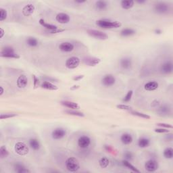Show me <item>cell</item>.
<instances>
[{"instance_id": "6da1fadb", "label": "cell", "mask_w": 173, "mask_h": 173, "mask_svg": "<svg viewBox=\"0 0 173 173\" xmlns=\"http://www.w3.org/2000/svg\"><path fill=\"white\" fill-rule=\"evenodd\" d=\"M96 25L102 29H118L122 24L118 21H112L108 19H101L97 20Z\"/></svg>"}, {"instance_id": "7a4b0ae2", "label": "cell", "mask_w": 173, "mask_h": 173, "mask_svg": "<svg viewBox=\"0 0 173 173\" xmlns=\"http://www.w3.org/2000/svg\"><path fill=\"white\" fill-rule=\"evenodd\" d=\"M65 165H66V169L71 172H77L80 169V164H79V160L74 157L67 158L65 162Z\"/></svg>"}, {"instance_id": "3957f363", "label": "cell", "mask_w": 173, "mask_h": 173, "mask_svg": "<svg viewBox=\"0 0 173 173\" xmlns=\"http://www.w3.org/2000/svg\"><path fill=\"white\" fill-rule=\"evenodd\" d=\"M1 57L7 58H14V59H19L20 56L15 52L14 50L11 46H6L2 48L1 51Z\"/></svg>"}, {"instance_id": "277c9868", "label": "cell", "mask_w": 173, "mask_h": 173, "mask_svg": "<svg viewBox=\"0 0 173 173\" xmlns=\"http://www.w3.org/2000/svg\"><path fill=\"white\" fill-rule=\"evenodd\" d=\"M15 152L19 156H26L29 152V148L24 142H17L14 146Z\"/></svg>"}, {"instance_id": "5b68a950", "label": "cell", "mask_w": 173, "mask_h": 173, "mask_svg": "<svg viewBox=\"0 0 173 173\" xmlns=\"http://www.w3.org/2000/svg\"><path fill=\"white\" fill-rule=\"evenodd\" d=\"M170 10V8L169 4L165 3V2H159L154 6V10L156 11V12L160 14H167L169 12Z\"/></svg>"}, {"instance_id": "8992f818", "label": "cell", "mask_w": 173, "mask_h": 173, "mask_svg": "<svg viewBox=\"0 0 173 173\" xmlns=\"http://www.w3.org/2000/svg\"><path fill=\"white\" fill-rule=\"evenodd\" d=\"M87 33L91 37H94L95 39H99V40H106L108 38V36L106 33L98 30L90 29L87 31Z\"/></svg>"}, {"instance_id": "52a82bcc", "label": "cell", "mask_w": 173, "mask_h": 173, "mask_svg": "<svg viewBox=\"0 0 173 173\" xmlns=\"http://www.w3.org/2000/svg\"><path fill=\"white\" fill-rule=\"evenodd\" d=\"M116 83V78L112 74H106L102 79V84L106 87H111Z\"/></svg>"}, {"instance_id": "ba28073f", "label": "cell", "mask_w": 173, "mask_h": 173, "mask_svg": "<svg viewBox=\"0 0 173 173\" xmlns=\"http://www.w3.org/2000/svg\"><path fill=\"white\" fill-rule=\"evenodd\" d=\"M80 62L81 60L78 57L72 56L66 60L65 66L68 69H74L79 66V65L80 64Z\"/></svg>"}, {"instance_id": "9c48e42d", "label": "cell", "mask_w": 173, "mask_h": 173, "mask_svg": "<svg viewBox=\"0 0 173 173\" xmlns=\"http://www.w3.org/2000/svg\"><path fill=\"white\" fill-rule=\"evenodd\" d=\"M92 143V140L89 137L86 136V135H83L79 138L78 141H77V144L78 146L81 149H86L89 148V146L91 145Z\"/></svg>"}, {"instance_id": "30bf717a", "label": "cell", "mask_w": 173, "mask_h": 173, "mask_svg": "<svg viewBox=\"0 0 173 173\" xmlns=\"http://www.w3.org/2000/svg\"><path fill=\"white\" fill-rule=\"evenodd\" d=\"M66 135V130L63 128H56L51 133V137L53 139L60 140L64 138Z\"/></svg>"}, {"instance_id": "8fae6325", "label": "cell", "mask_w": 173, "mask_h": 173, "mask_svg": "<svg viewBox=\"0 0 173 173\" xmlns=\"http://www.w3.org/2000/svg\"><path fill=\"white\" fill-rule=\"evenodd\" d=\"M173 71V64L172 61H166L161 65L160 72L163 74H170Z\"/></svg>"}, {"instance_id": "7c38bea8", "label": "cell", "mask_w": 173, "mask_h": 173, "mask_svg": "<svg viewBox=\"0 0 173 173\" xmlns=\"http://www.w3.org/2000/svg\"><path fill=\"white\" fill-rule=\"evenodd\" d=\"M159 165L157 161L155 160H148L145 164V168L148 172H153L158 169Z\"/></svg>"}, {"instance_id": "4fadbf2b", "label": "cell", "mask_w": 173, "mask_h": 173, "mask_svg": "<svg viewBox=\"0 0 173 173\" xmlns=\"http://www.w3.org/2000/svg\"><path fill=\"white\" fill-rule=\"evenodd\" d=\"M56 20L58 22L60 23V24H67L70 22L71 18L68 14L66 13L60 12L58 13L56 16Z\"/></svg>"}, {"instance_id": "5bb4252c", "label": "cell", "mask_w": 173, "mask_h": 173, "mask_svg": "<svg viewBox=\"0 0 173 173\" xmlns=\"http://www.w3.org/2000/svg\"><path fill=\"white\" fill-rule=\"evenodd\" d=\"M171 112V107L168 104H163L157 110V113L160 116H168Z\"/></svg>"}, {"instance_id": "9a60e30c", "label": "cell", "mask_w": 173, "mask_h": 173, "mask_svg": "<svg viewBox=\"0 0 173 173\" xmlns=\"http://www.w3.org/2000/svg\"><path fill=\"white\" fill-rule=\"evenodd\" d=\"M133 62L130 58L125 57L121 58L120 60V66L123 69L128 70L132 66Z\"/></svg>"}, {"instance_id": "2e32d148", "label": "cell", "mask_w": 173, "mask_h": 173, "mask_svg": "<svg viewBox=\"0 0 173 173\" xmlns=\"http://www.w3.org/2000/svg\"><path fill=\"white\" fill-rule=\"evenodd\" d=\"M59 49L63 52H71L74 50V46L70 42H63L59 45Z\"/></svg>"}, {"instance_id": "e0dca14e", "label": "cell", "mask_w": 173, "mask_h": 173, "mask_svg": "<svg viewBox=\"0 0 173 173\" xmlns=\"http://www.w3.org/2000/svg\"><path fill=\"white\" fill-rule=\"evenodd\" d=\"M16 85L19 89H24L28 85V78L25 74H21L16 81Z\"/></svg>"}, {"instance_id": "ac0fdd59", "label": "cell", "mask_w": 173, "mask_h": 173, "mask_svg": "<svg viewBox=\"0 0 173 173\" xmlns=\"http://www.w3.org/2000/svg\"><path fill=\"white\" fill-rule=\"evenodd\" d=\"M83 62L88 66H95L101 62V60L94 57H86L83 59Z\"/></svg>"}, {"instance_id": "d6986e66", "label": "cell", "mask_w": 173, "mask_h": 173, "mask_svg": "<svg viewBox=\"0 0 173 173\" xmlns=\"http://www.w3.org/2000/svg\"><path fill=\"white\" fill-rule=\"evenodd\" d=\"M158 87L159 83L155 81H149L144 85V89L148 91V92H154V91L158 89Z\"/></svg>"}, {"instance_id": "ffe728a7", "label": "cell", "mask_w": 173, "mask_h": 173, "mask_svg": "<svg viewBox=\"0 0 173 173\" xmlns=\"http://www.w3.org/2000/svg\"><path fill=\"white\" fill-rule=\"evenodd\" d=\"M35 10V8L33 4H29L22 8V14L25 16H30L33 14Z\"/></svg>"}, {"instance_id": "44dd1931", "label": "cell", "mask_w": 173, "mask_h": 173, "mask_svg": "<svg viewBox=\"0 0 173 173\" xmlns=\"http://www.w3.org/2000/svg\"><path fill=\"white\" fill-rule=\"evenodd\" d=\"M14 170L16 172L18 173H30L31 171L27 168V167L23 164L22 163H20V162H18L14 164Z\"/></svg>"}, {"instance_id": "7402d4cb", "label": "cell", "mask_w": 173, "mask_h": 173, "mask_svg": "<svg viewBox=\"0 0 173 173\" xmlns=\"http://www.w3.org/2000/svg\"><path fill=\"white\" fill-rule=\"evenodd\" d=\"M120 141L124 145H130L133 141V138L132 135L129 134V133H124L120 137Z\"/></svg>"}, {"instance_id": "603a6c76", "label": "cell", "mask_w": 173, "mask_h": 173, "mask_svg": "<svg viewBox=\"0 0 173 173\" xmlns=\"http://www.w3.org/2000/svg\"><path fill=\"white\" fill-rule=\"evenodd\" d=\"M29 144L30 148L33 149L35 151H38L39 149H40L41 145L40 143L37 140V139H35V138H32V139H30L29 141Z\"/></svg>"}, {"instance_id": "cb8c5ba5", "label": "cell", "mask_w": 173, "mask_h": 173, "mask_svg": "<svg viewBox=\"0 0 173 173\" xmlns=\"http://www.w3.org/2000/svg\"><path fill=\"white\" fill-rule=\"evenodd\" d=\"M61 104L62 106L72 110H78L80 108V106H79V105L78 104L71 101H62L61 102Z\"/></svg>"}, {"instance_id": "d4e9b609", "label": "cell", "mask_w": 173, "mask_h": 173, "mask_svg": "<svg viewBox=\"0 0 173 173\" xmlns=\"http://www.w3.org/2000/svg\"><path fill=\"white\" fill-rule=\"evenodd\" d=\"M41 86L42 88L45 89L47 90H50V91H56L58 89V86L53 85L50 81H44L42 83Z\"/></svg>"}, {"instance_id": "484cf974", "label": "cell", "mask_w": 173, "mask_h": 173, "mask_svg": "<svg viewBox=\"0 0 173 173\" xmlns=\"http://www.w3.org/2000/svg\"><path fill=\"white\" fill-rule=\"evenodd\" d=\"M39 24H40L42 27H43L44 28H45L47 30H48L49 31H53V30L55 29H58L57 26L56 25H51V24H49V23L46 22L45 20L43 19H40L39 21Z\"/></svg>"}, {"instance_id": "4316f807", "label": "cell", "mask_w": 173, "mask_h": 173, "mask_svg": "<svg viewBox=\"0 0 173 173\" xmlns=\"http://www.w3.org/2000/svg\"><path fill=\"white\" fill-rule=\"evenodd\" d=\"M150 145V140L148 138L141 137L138 141V146L141 148H146Z\"/></svg>"}, {"instance_id": "83f0119b", "label": "cell", "mask_w": 173, "mask_h": 173, "mask_svg": "<svg viewBox=\"0 0 173 173\" xmlns=\"http://www.w3.org/2000/svg\"><path fill=\"white\" fill-rule=\"evenodd\" d=\"M135 4V1L133 0H123L120 1V6L125 10H129L132 8Z\"/></svg>"}, {"instance_id": "f1b7e54d", "label": "cell", "mask_w": 173, "mask_h": 173, "mask_svg": "<svg viewBox=\"0 0 173 173\" xmlns=\"http://www.w3.org/2000/svg\"><path fill=\"white\" fill-rule=\"evenodd\" d=\"M108 6V3L106 1H104V0H99V1H97L95 2V8L98 10H104L107 8Z\"/></svg>"}, {"instance_id": "f546056e", "label": "cell", "mask_w": 173, "mask_h": 173, "mask_svg": "<svg viewBox=\"0 0 173 173\" xmlns=\"http://www.w3.org/2000/svg\"><path fill=\"white\" fill-rule=\"evenodd\" d=\"M135 33H136V31H135L134 29H128V28H127V29H124L121 31L120 35L124 37H127L134 35Z\"/></svg>"}, {"instance_id": "4dcf8cb0", "label": "cell", "mask_w": 173, "mask_h": 173, "mask_svg": "<svg viewBox=\"0 0 173 173\" xmlns=\"http://www.w3.org/2000/svg\"><path fill=\"white\" fill-rule=\"evenodd\" d=\"M27 44L29 47H31V48H36V47L38 46L39 42L37 41V39L35 38V37H28L27 41Z\"/></svg>"}, {"instance_id": "1f68e13d", "label": "cell", "mask_w": 173, "mask_h": 173, "mask_svg": "<svg viewBox=\"0 0 173 173\" xmlns=\"http://www.w3.org/2000/svg\"><path fill=\"white\" fill-rule=\"evenodd\" d=\"M110 164V160L106 156L102 157L99 160V165L102 168H106Z\"/></svg>"}, {"instance_id": "d6a6232c", "label": "cell", "mask_w": 173, "mask_h": 173, "mask_svg": "<svg viewBox=\"0 0 173 173\" xmlns=\"http://www.w3.org/2000/svg\"><path fill=\"white\" fill-rule=\"evenodd\" d=\"M122 164H123V165L124 166V167L128 168V169H130V170H132L133 172H137V173L140 172L139 170L138 169H137V168H135L134 166L132 164H130V162H128V160H123L122 162Z\"/></svg>"}, {"instance_id": "836d02e7", "label": "cell", "mask_w": 173, "mask_h": 173, "mask_svg": "<svg viewBox=\"0 0 173 173\" xmlns=\"http://www.w3.org/2000/svg\"><path fill=\"white\" fill-rule=\"evenodd\" d=\"M164 157L166 159H172L173 158V149L172 148H167L164 150Z\"/></svg>"}, {"instance_id": "e575fe53", "label": "cell", "mask_w": 173, "mask_h": 173, "mask_svg": "<svg viewBox=\"0 0 173 173\" xmlns=\"http://www.w3.org/2000/svg\"><path fill=\"white\" fill-rule=\"evenodd\" d=\"M9 156V151L5 146H2L0 148V158L4 159L8 157Z\"/></svg>"}, {"instance_id": "d590c367", "label": "cell", "mask_w": 173, "mask_h": 173, "mask_svg": "<svg viewBox=\"0 0 173 173\" xmlns=\"http://www.w3.org/2000/svg\"><path fill=\"white\" fill-rule=\"evenodd\" d=\"M130 114L132 115L138 116V117H141L142 118H145V119H149L150 118V116L146 114H143L142 112H139L137 111H135V110H130Z\"/></svg>"}, {"instance_id": "8d00e7d4", "label": "cell", "mask_w": 173, "mask_h": 173, "mask_svg": "<svg viewBox=\"0 0 173 173\" xmlns=\"http://www.w3.org/2000/svg\"><path fill=\"white\" fill-rule=\"evenodd\" d=\"M65 113L69 114V115L79 116V117H84V116H85V114H84L83 112L76 111L75 110H66L65 111Z\"/></svg>"}, {"instance_id": "74e56055", "label": "cell", "mask_w": 173, "mask_h": 173, "mask_svg": "<svg viewBox=\"0 0 173 173\" xmlns=\"http://www.w3.org/2000/svg\"><path fill=\"white\" fill-rule=\"evenodd\" d=\"M7 16H8V12H7L6 10L1 8H0V21L5 20L6 19Z\"/></svg>"}, {"instance_id": "f35d334b", "label": "cell", "mask_w": 173, "mask_h": 173, "mask_svg": "<svg viewBox=\"0 0 173 173\" xmlns=\"http://www.w3.org/2000/svg\"><path fill=\"white\" fill-rule=\"evenodd\" d=\"M133 94V92L132 90L128 91V93H127V95H125V97H124V99H123V102H125V103L129 102L130 101V99H131Z\"/></svg>"}, {"instance_id": "ab89813d", "label": "cell", "mask_w": 173, "mask_h": 173, "mask_svg": "<svg viewBox=\"0 0 173 173\" xmlns=\"http://www.w3.org/2000/svg\"><path fill=\"white\" fill-rule=\"evenodd\" d=\"M17 116L16 114H1L0 115V118L1 120H4V119H8L11 118H14L15 116Z\"/></svg>"}, {"instance_id": "60d3db41", "label": "cell", "mask_w": 173, "mask_h": 173, "mask_svg": "<svg viewBox=\"0 0 173 173\" xmlns=\"http://www.w3.org/2000/svg\"><path fill=\"white\" fill-rule=\"evenodd\" d=\"M116 107H117L118 109L123 110L130 111V110H131V107H130L129 106H128V105H125V104H118L116 106Z\"/></svg>"}, {"instance_id": "b9f144b4", "label": "cell", "mask_w": 173, "mask_h": 173, "mask_svg": "<svg viewBox=\"0 0 173 173\" xmlns=\"http://www.w3.org/2000/svg\"><path fill=\"white\" fill-rule=\"evenodd\" d=\"M154 131L157 133H168L170 132V130L168 129V128H157L154 129Z\"/></svg>"}, {"instance_id": "7bdbcfd3", "label": "cell", "mask_w": 173, "mask_h": 173, "mask_svg": "<svg viewBox=\"0 0 173 173\" xmlns=\"http://www.w3.org/2000/svg\"><path fill=\"white\" fill-rule=\"evenodd\" d=\"M124 157H125V160H133V154L130 152V151H125V154H124Z\"/></svg>"}, {"instance_id": "ee69618b", "label": "cell", "mask_w": 173, "mask_h": 173, "mask_svg": "<svg viewBox=\"0 0 173 173\" xmlns=\"http://www.w3.org/2000/svg\"><path fill=\"white\" fill-rule=\"evenodd\" d=\"M157 125L158 126V127L168 128V129H169V128H172V126L171 125H170V124H167V123H158Z\"/></svg>"}, {"instance_id": "f6af8a7d", "label": "cell", "mask_w": 173, "mask_h": 173, "mask_svg": "<svg viewBox=\"0 0 173 173\" xmlns=\"http://www.w3.org/2000/svg\"><path fill=\"white\" fill-rule=\"evenodd\" d=\"M33 83H34V89H36L39 85V79L35 75H33Z\"/></svg>"}, {"instance_id": "bcb514c9", "label": "cell", "mask_w": 173, "mask_h": 173, "mask_svg": "<svg viewBox=\"0 0 173 173\" xmlns=\"http://www.w3.org/2000/svg\"><path fill=\"white\" fill-rule=\"evenodd\" d=\"M64 31H65L64 29H57L53 30V31H49V32H50V33H51V34H56V33H58V32H62Z\"/></svg>"}, {"instance_id": "7dc6e473", "label": "cell", "mask_w": 173, "mask_h": 173, "mask_svg": "<svg viewBox=\"0 0 173 173\" xmlns=\"http://www.w3.org/2000/svg\"><path fill=\"white\" fill-rule=\"evenodd\" d=\"M172 139H173V136H172V133H170V134H167V136H166V139H167V141H172Z\"/></svg>"}, {"instance_id": "c3c4849f", "label": "cell", "mask_w": 173, "mask_h": 173, "mask_svg": "<svg viewBox=\"0 0 173 173\" xmlns=\"http://www.w3.org/2000/svg\"><path fill=\"white\" fill-rule=\"evenodd\" d=\"M83 78H84V75H78V76H74L73 78V80L74 81H79L81 80V79Z\"/></svg>"}, {"instance_id": "681fc988", "label": "cell", "mask_w": 173, "mask_h": 173, "mask_svg": "<svg viewBox=\"0 0 173 173\" xmlns=\"http://www.w3.org/2000/svg\"><path fill=\"white\" fill-rule=\"evenodd\" d=\"M74 3L77 4H82L86 3V1L85 0H75V1H74Z\"/></svg>"}, {"instance_id": "f907efd6", "label": "cell", "mask_w": 173, "mask_h": 173, "mask_svg": "<svg viewBox=\"0 0 173 173\" xmlns=\"http://www.w3.org/2000/svg\"><path fill=\"white\" fill-rule=\"evenodd\" d=\"M136 3L139 4H145L146 2V0H137V1H135Z\"/></svg>"}, {"instance_id": "816d5d0a", "label": "cell", "mask_w": 173, "mask_h": 173, "mask_svg": "<svg viewBox=\"0 0 173 173\" xmlns=\"http://www.w3.org/2000/svg\"><path fill=\"white\" fill-rule=\"evenodd\" d=\"M105 149H106V150H107V151H111L112 150V148H110V146H105Z\"/></svg>"}, {"instance_id": "f5cc1de1", "label": "cell", "mask_w": 173, "mask_h": 173, "mask_svg": "<svg viewBox=\"0 0 173 173\" xmlns=\"http://www.w3.org/2000/svg\"><path fill=\"white\" fill-rule=\"evenodd\" d=\"M154 32H155L156 34H158V35H160V34L162 33V31H161L160 29H156Z\"/></svg>"}, {"instance_id": "db71d44e", "label": "cell", "mask_w": 173, "mask_h": 173, "mask_svg": "<svg viewBox=\"0 0 173 173\" xmlns=\"http://www.w3.org/2000/svg\"><path fill=\"white\" fill-rule=\"evenodd\" d=\"M79 85H74V86H73V87H71V90H74V89H79Z\"/></svg>"}, {"instance_id": "11a10c76", "label": "cell", "mask_w": 173, "mask_h": 173, "mask_svg": "<svg viewBox=\"0 0 173 173\" xmlns=\"http://www.w3.org/2000/svg\"><path fill=\"white\" fill-rule=\"evenodd\" d=\"M0 89H1V93H0V95L1 96V95H3L4 91V89H3V87H2V86H0Z\"/></svg>"}, {"instance_id": "9f6ffc18", "label": "cell", "mask_w": 173, "mask_h": 173, "mask_svg": "<svg viewBox=\"0 0 173 173\" xmlns=\"http://www.w3.org/2000/svg\"><path fill=\"white\" fill-rule=\"evenodd\" d=\"M4 30L2 29H1V38L4 37Z\"/></svg>"}]
</instances>
